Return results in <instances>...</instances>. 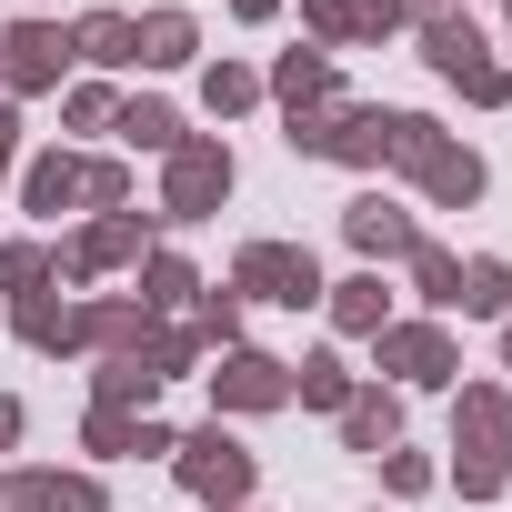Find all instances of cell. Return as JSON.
Segmentation results:
<instances>
[{"label": "cell", "instance_id": "obj_2", "mask_svg": "<svg viewBox=\"0 0 512 512\" xmlns=\"http://www.w3.org/2000/svg\"><path fill=\"white\" fill-rule=\"evenodd\" d=\"M171 472H181V492H191V502L241 512V502H251V482H262V452H241L221 422H201V432H181V442H171Z\"/></svg>", "mask_w": 512, "mask_h": 512}, {"label": "cell", "instance_id": "obj_43", "mask_svg": "<svg viewBox=\"0 0 512 512\" xmlns=\"http://www.w3.org/2000/svg\"><path fill=\"white\" fill-rule=\"evenodd\" d=\"M502 11H512V0H502Z\"/></svg>", "mask_w": 512, "mask_h": 512}, {"label": "cell", "instance_id": "obj_28", "mask_svg": "<svg viewBox=\"0 0 512 512\" xmlns=\"http://www.w3.org/2000/svg\"><path fill=\"white\" fill-rule=\"evenodd\" d=\"M292 402H312V412H342V402H352V362H342V352H312V362L292 372Z\"/></svg>", "mask_w": 512, "mask_h": 512}, {"label": "cell", "instance_id": "obj_17", "mask_svg": "<svg viewBox=\"0 0 512 512\" xmlns=\"http://www.w3.org/2000/svg\"><path fill=\"white\" fill-rule=\"evenodd\" d=\"M452 442L512 452V392H502V382H462V392H452Z\"/></svg>", "mask_w": 512, "mask_h": 512}, {"label": "cell", "instance_id": "obj_11", "mask_svg": "<svg viewBox=\"0 0 512 512\" xmlns=\"http://www.w3.org/2000/svg\"><path fill=\"white\" fill-rule=\"evenodd\" d=\"M0 512H111L91 472H11L0 482Z\"/></svg>", "mask_w": 512, "mask_h": 512}, {"label": "cell", "instance_id": "obj_42", "mask_svg": "<svg viewBox=\"0 0 512 512\" xmlns=\"http://www.w3.org/2000/svg\"><path fill=\"white\" fill-rule=\"evenodd\" d=\"M502 372H512V322H502Z\"/></svg>", "mask_w": 512, "mask_h": 512}, {"label": "cell", "instance_id": "obj_39", "mask_svg": "<svg viewBox=\"0 0 512 512\" xmlns=\"http://www.w3.org/2000/svg\"><path fill=\"white\" fill-rule=\"evenodd\" d=\"M11 442H21V402H11V392H0V452H11Z\"/></svg>", "mask_w": 512, "mask_h": 512}, {"label": "cell", "instance_id": "obj_41", "mask_svg": "<svg viewBox=\"0 0 512 512\" xmlns=\"http://www.w3.org/2000/svg\"><path fill=\"white\" fill-rule=\"evenodd\" d=\"M412 11H462V0H412Z\"/></svg>", "mask_w": 512, "mask_h": 512}, {"label": "cell", "instance_id": "obj_3", "mask_svg": "<svg viewBox=\"0 0 512 512\" xmlns=\"http://www.w3.org/2000/svg\"><path fill=\"white\" fill-rule=\"evenodd\" d=\"M231 292L241 302H282V312H312L322 302V262L302 241H251L241 262H231Z\"/></svg>", "mask_w": 512, "mask_h": 512}, {"label": "cell", "instance_id": "obj_21", "mask_svg": "<svg viewBox=\"0 0 512 512\" xmlns=\"http://www.w3.org/2000/svg\"><path fill=\"white\" fill-rule=\"evenodd\" d=\"M11 332H21L31 352H81V342H91V332H81V302H51V292H41V302H21V312H11Z\"/></svg>", "mask_w": 512, "mask_h": 512}, {"label": "cell", "instance_id": "obj_29", "mask_svg": "<svg viewBox=\"0 0 512 512\" xmlns=\"http://www.w3.org/2000/svg\"><path fill=\"white\" fill-rule=\"evenodd\" d=\"M201 352H211V342H201V332H181V322H151V332H141V362H151L161 382H181Z\"/></svg>", "mask_w": 512, "mask_h": 512}, {"label": "cell", "instance_id": "obj_22", "mask_svg": "<svg viewBox=\"0 0 512 512\" xmlns=\"http://www.w3.org/2000/svg\"><path fill=\"white\" fill-rule=\"evenodd\" d=\"M51 272H61V251H51V241H0V292H11V302H41Z\"/></svg>", "mask_w": 512, "mask_h": 512}, {"label": "cell", "instance_id": "obj_44", "mask_svg": "<svg viewBox=\"0 0 512 512\" xmlns=\"http://www.w3.org/2000/svg\"><path fill=\"white\" fill-rule=\"evenodd\" d=\"M241 512H251V502H241Z\"/></svg>", "mask_w": 512, "mask_h": 512}, {"label": "cell", "instance_id": "obj_30", "mask_svg": "<svg viewBox=\"0 0 512 512\" xmlns=\"http://www.w3.org/2000/svg\"><path fill=\"white\" fill-rule=\"evenodd\" d=\"M402 262H412V292H422L432 312H452V282H462V262H452V251H442V241H412Z\"/></svg>", "mask_w": 512, "mask_h": 512}, {"label": "cell", "instance_id": "obj_14", "mask_svg": "<svg viewBox=\"0 0 512 512\" xmlns=\"http://www.w3.org/2000/svg\"><path fill=\"white\" fill-rule=\"evenodd\" d=\"M191 51H201V21H191V11H141V21H131V61H141V71H181Z\"/></svg>", "mask_w": 512, "mask_h": 512}, {"label": "cell", "instance_id": "obj_35", "mask_svg": "<svg viewBox=\"0 0 512 512\" xmlns=\"http://www.w3.org/2000/svg\"><path fill=\"white\" fill-rule=\"evenodd\" d=\"M61 111H71V131H101V121H121V101H111L101 81H81V91H71Z\"/></svg>", "mask_w": 512, "mask_h": 512}, {"label": "cell", "instance_id": "obj_33", "mask_svg": "<svg viewBox=\"0 0 512 512\" xmlns=\"http://www.w3.org/2000/svg\"><path fill=\"white\" fill-rule=\"evenodd\" d=\"M201 342H221V352H241V292H201V322H191Z\"/></svg>", "mask_w": 512, "mask_h": 512}, {"label": "cell", "instance_id": "obj_10", "mask_svg": "<svg viewBox=\"0 0 512 512\" xmlns=\"http://www.w3.org/2000/svg\"><path fill=\"white\" fill-rule=\"evenodd\" d=\"M342 231H352L362 262H402V251L422 241V231H412V211H402L392 191H352V201H342Z\"/></svg>", "mask_w": 512, "mask_h": 512}, {"label": "cell", "instance_id": "obj_25", "mask_svg": "<svg viewBox=\"0 0 512 512\" xmlns=\"http://www.w3.org/2000/svg\"><path fill=\"white\" fill-rule=\"evenodd\" d=\"M81 332H91L101 352H141V332H151V312H141L131 292H111V302H81Z\"/></svg>", "mask_w": 512, "mask_h": 512}, {"label": "cell", "instance_id": "obj_40", "mask_svg": "<svg viewBox=\"0 0 512 512\" xmlns=\"http://www.w3.org/2000/svg\"><path fill=\"white\" fill-rule=\"evenodd\" d=\"M282 11V0H231V21H272Z\"/></svg>", "mask_w": 512, "mask_h": 512}, {"label": "cell", "instance_id": "obj_24", "mask_svg": "<svg viewBox=\"0 0 512 512\" xmlns=\"http://www.w3.org/2000/svg\"><path fill=\"white\" fill-rule=\"evenodd\" d=\"M111 131H121V141H131V151H161V161H171V151H181V141H191V131H181V111H171V101H121V121H111Z\"/></svg>", "mask_w": 512, "mask_h": 512}, {"label": "cell", "instance_id": "obj_15", "mask_svg": "<svg viewBox=\"0 0 512 512\" xmlns=\"http://www.w3.org/2000/svg\"><path fill=\"white\" fill-rule=\"evenodd\" d=\"M322 161L382 171V161H392V111H362V101H342V111H332V151H322Z\"/></svg>", "mask_w": 512, "mask_h": 512}, {"label": "cell", "instance_id": "obj_26", "mask_svg": "<svg viewBox=\"0 0 512 512\" xmlns=\"http://www.w3.org/2000/svg\"><path fill=\"white\" fill-rule=\"evenodd\" d=\"M201 282H191V262H181V251H141V312L161 322V312H181Z\"/></svg>", "mask_w": 512, "mask_h": 512}, {"label": "cell", "instance_id": "obj_38", "mask_svg": "<svg viewBox=\"0 0 512 512\" xmlns=\"http://www.w3.org/2000/svg\"><path fill=\"white\" fill-rule=\"evenodd\" d=\"M11 151H21V111L0 101V171H11Z\"/></svg>", "mask_w": 512, "mask_h": 512}, {"label": "cell", "instance_id": "obj_31", "mask_svg": "<svg viewBox=\"0 0 512 512\" xmlns=\"http://www.w3.org/2000/svg\"><path fill=\"white\" fill-rule=\"evenodd\" d=\"M201 101L231 121V111H251V101H262V71H241V61H211V71H201Z\"/></svg>", "mask_w": 512, "mask_h": 512}, {"label": "cell", "instance_id": "obj_16", "mask_svg": "<svg viewBox=\"0 0 512 512\" xmlns=\"http://www.w3.org/2000/svg\"><path fill=\"white\" fill-rule=\"evenodd\" d=\"M322 302H332V332H342V342H372V332L392 322V292H382V272H352V282H322Z\"/></svg>", "mask_w": 512, "mask_h": 512}, {"label": "cell", "instance_id": "obj_37", "mask_svg": "<svg viewBox=\"0 0 512 512\" xmlns=\"http://www.w3.org/2000/svg\"><path fill=\"white\" fill-rule=\"evenodd\" d=\"M352 21H362V31H402V21H422V11H412V0H352Z\"/></svg>", "mask_w": 512, "mask_h": 512}, {"label": "cell", "instance_id": "obj_32", "mask_svg": "<svg viewBox=\"0 0 512 512\" xmlns=\"http://www.w3.org/2000/svg\"><path fill=\"white\" fill-rule=\"evenodd\" d=\"M81 201L91 211H131V171L121 161H81Z\"/></svg>", "mask_w": 512, "mask_h": 512}, {"label": "cell", "instance_id": "obj_1", "mask_svg": "<svg viewBox=\"0 0 512 512\" xmlns=\"http://www.w3.org/2000/svg\"><path fill=\"white\" fill-rule=\"evenodd\" d=\"M412 31H422V61H432L462 101H482V111L512 101V61H492V41L472 31V11H422Z\"/></svg>", "mask_w": 512, "mask_h": 512}, {"label": "cell", "instance_id": "obj_23", "mask_svg": "<svg viewBox=\"0 0 512 512\" xmlns=\"http://www.w3.org/2000/svg\"><path fill=\"white\" fill-rule=\"evenodd\" d=\"M71 61H91V71H131V11H91V21L71 31Z\"/></svg>", "mask_w": 512, "mask_h": 512}, {"label": "cell", "instance_id": "obj_36", "mask_svg": "<svg viewBox=\"0 0 512 512\" xmlns=\"http://www.w3.org/2000/svg\"><path fill=\"white\" fill-rule=\"evenodd\" d=\"M382 482H392V492H402V502H412V492H432V482H442V472H432V462H422V452H382Z\"/></svg>", "mask_w": 512, "mask_h": 512}, {"label": "cell", "instance_id": "obj_8", "mask_svg": "<svg viewBox=\"0 0 512 512\" xmlns=\"http://www.w3.org/2000/svg\"><path fill=\"white\" fill-rule=\"evenodd\" d=\"M402 171L422 181V201H432V211H472V201H482V151H462L452 131H442V141H422Z\"/></svg>", "mask_w": 512, "mask_h": 512}, {"label": "cell", "instance_id": "obj_9", "mask_svg": "<svg viewBox=\"0 0 512 512\" xmlns=\"http://www.w3.org/2000/svg\"><path fill=\"white\" fill-rule=\"evenodd\" d=\"M121 262H141V211H101L81 241H61V282H101Z\"/></svg>", "mask_w": 512, "mask_h": 512}, {"label": "cell", "instance_id": "obj_12", "mask_svg": "<svg viewBox=\"0 0 512 512\" xmlns=\"http://www.w3.org/2000/svg\"><path fill=\"white\" fill-rule=\"evenodd\" d=\"M282 111H322V101H342V71H332V51L322 41H302V51H282L272 61V81H262Z\"/></svg>", "mask_w": 512, "mask_h": 512}, {"label": "cell", "instance_id": "obj_13", "mask_svg": "<svg viewBox=\"0 0 512 512\" xmlns=\"http://www.w3.org/2000/svg\"><path fill=\"white\" fill-rule=\"evenodd\" d=\"M402 442V392L392 382H372V392H352L342 402V452H362V462H382Z\"/></svg>", "mask_w": 512, "mask_h": 512}, {"label": "cell", "instance_id": "obj_18", "mask_svg": "<svg viewBox=\"0 0 512 512\" xmlns=\"http://www.w3.org/2000/svg\"><path fill=\"white\" fill-rule=\"evenodd\" d=\"M452 312L462 322H512V262H462V282H452Z\"/></svg>", "mask_w": 512, "mask_h": 512}, {"label": "cell", "instance_id": "obj_20", "mask_svg": "<svg viewBox=\"0 0 512 512\" xmlns=\"http://www.w3.org/2000/svg\"><path fill=\"white\" fill-rule=\"evenodd\" d=\"M71 201H81V161H71V151H41V161L21 171V211H41V221H61Z\"/></svg>", "mask_w": 512, "mask_h": 512}, {"label": "cell", "instance_id": "obj_34", "mask_svg": "<svg viewBox=\"0 0 512 512\" xmlns=\"http://www.w3.org/2000/svg\"><path fill=\"white\" fill-rule=\"evenodd\" d=\"M302 21H312V41H322V51H332V41H362L352 0H302Z\"/></svg>", "mask_w": 512, "mask_h": 512}, {"label": "cell", "instance_id": "obj_27", "mask_svg": "<svg viewBox=\"0 0 512 512\" xmlns=\"http://www.w3.org/2000/svg\"><path fill=\"white\" fill-rule=\"evenodd\" d=\"M512 482V452H492V442H452V492L462 502H492Z\"/></svg>", "mask_w": 512, "mask_h": 512}, {"label": "cell", "instance_id": "obj_5", "mask_svg": "<svg viewBox=\"0 0 512 512\" xmlns=\"http://www.w3.org/2000/svg\"><path fill=\"white\" fill-rule=\"evenodd\" d=\"M372 372H392L402 392H442V382H462V352H452L442 322H382L372 332Z\"/></svg>", "mask_w": 512, "mask_h": 512}, {"label": "cell", "instance_id": "obj_19", "mask_svg": "<svg viewBox=\"0 0 512 512\" xmlns=\"http://www.w3.org/2000/svg\"><path fill=\"white\" fill-rule=\"evenodd\" d=\"M151 392H161V372L141 352H101V372H91V402L101 412H151Z\"/></svg>", "mask_w": 512, "mask_h": 512}, {"label": "cell", "instance_id": "obj_7", "mask_svg": "<svg viewBox=\"0 0 512 512\" xmlns=\"http://www.w3.org/2000/svg\"><path fill=\"white\" fill-rule=\"evenodd\" d=\"M282 402H292V362H272V352H221L211 412H282Z\"/></svg>", "mask_w": 512, "mask_h": 512}, {"label": "cell", "instance_id": "obj_4", "mask_svg": "<svg viewBox=\"0 0 512 512\" xmlns=\"http://www.w3.org/2000/svg\"><path fill=\"white\" fill-rule=\"evenodd\" d=\"M231 181H241V171H231V141H201V131H191V141L171 151V171H161V221H211V211L231 201Z\"/></svg>", "mask_w": 512, "mask_h": 512}, {"label": "cell", "instance_id": "obj_6", "mask_svg": "<svg viewBox=\"0 0 512 512\" xmlns=\"http://www.w3.org/2000/svg\"><path fill=\"white\" fill-rule=\"evenodd\" d=\"M61 71H71V31L61 21H11V31H0V91H11V101L61 91Z\"/></svg>", "mask_w": 512, "mask_h": 512}]
</instances>
